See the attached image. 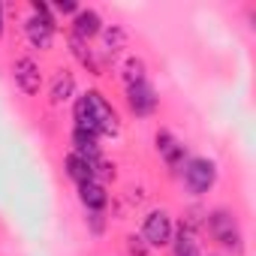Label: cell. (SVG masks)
<instances>
[{
	"mask_svg": "<svg viewBox=\"0 0 256 256\" xmlns=\"http://www.w3.org/2000/svg\"><path fill=\"white\" fill-rule=\"evenodd\" d=\"M142 238L148 247H166L172 244V217L166 211H151L142 226Z\"/></svg>",
	"mask_w": 256,
	"mask_h": 256,
	"instance_id": "cell-4",
	"label": "cell"
},
{
	"mask_svg": "<svg viewBox=\"0 0 256 256\" xmlns=\"http://www.w3.org/2000/svg\"><path fill=\"white\" fill-rule=\"evenodd\" d=\"M100 30H102V18H100V12H94V10H78L76 12V18H72V36H78V40H94V36H100Z\"/></svg>",
	"mask_w": 256,
	"mask_h": 256,
	"instance_id": "cell-8",
	"label": "cell"
},
{
	"mask_svg": "<svg viewBox=\"0 0 256 256\" xmlns=\"http://www.w3.org/2000/svg\"><path fill=\"white\" fill-rule=\"evenodd\" d=\"M70 46H72V54L82 60V66H88L94 76H100V64H96L94 52L88 48V42H84V40H78V36H72V40H70Z\"/></svg>",
	"mask_w": 256,
	"mask_h": 256,
	"instance_id": "cell-17",
	"label": "cell"
},
{
	"mask_svg": "<svg viewBox=\"0 0 256 256\" xmlns=\"http://www.w3.org/2000/svg\"><path fill=\"white\" fill-rule=\"evenodd\" d=\"M84 100H88L90 118H94V124H96V133H100V136H114V133L120 130V120H118V112L112 108V102H108L100 90H88Z\"/></svg>",
	"mask_w": 256,
	"mask_h": 256,
	"instance_id": "cell-1",
	"label": "cell"
},
{
	"mask_svg": "<svg viewBox=\"0 0 256 256\" xmlns=\"http://www.w3.org/2000/svg\"><path fill=\"white\" fill-rule=\"evenodd\" d=\"M72 154H78V157H84V160H90V163H96L100 160V145H96V136H90V133H82V130H72Z\"/></svg>",
	"mask_w": 256,
	"mask_h": 256,
	"instance_id": "cell-11",
	"label": "cell"
},
{
	"mask_svg": "<svg viewBox=\"0 0 256 256\" xmlns=\"http://www.w3.org/2000/svg\"><path fill=\"white\" fill-rule=\"evenodd\" d=\"M24 30L34 48H48L54 40V16H30Z\"/></svg>",
	"mask_w": 256,
	"mask_h": 256,
	"instance_id": "cell-7",
	"label": "cell"
},
{
	"mask_svg": "<svg viewBox=\"0 0 256 256\" xmlns=\"http://www.w3.org/2000/svg\"><path fill=\"white\" fill-rule=\"evenodd\" d=\"M12 76H16V84H18L28 96H34V94L40 90V84H42V72H40V66H36L34 58H18L16 66H12Z\"/></svg>",
	"mask_w": 256,
	"mask_h": 256,
	"instance_id": "cell-6",
	"label": "cell"
},
{
	"mask_svg": "<svg viewBox=\"0 0 256 256\" xmlns=\"http://www.w3.org/2000/svg\"><path fill=\"white\" fill-rule=\"evenodd\" d=\"M100 34H102V46H106V54H108V58H114L120 48H126V34H124V28L112 24V28H102Z\"/></svg>",
	"mask_w": 256,
	"mask_h": 256,
	"instance_id": "cell-15",
	"label": "cell"
},
{
	"mask_svg": "<svg viewBox=\"0 0 256 256\" xmlns=\"http://www.w3.org/2000/svg\"><path fill=\"white\" fill-rule=\"evenodd\" d=\"M54 10L64 12V16H76V12H78V4H72V0H58Z\"/></svg>",
	"mask_w": 256,
	"mask_h": 256,
	"instance_id": "cell-20",
	"label": "cell"
},
{
	"mask_svg": "<svg viewBox=\"0 0 256 256\" xmlns=\"http://www.w3.org/2000/svg\"><path fill=\"white\" fill-rule=\"evenodd\" d=\"M126 102H130L133 114H139V118H148V114H154V112H157V102H160V96H157V90H154L148 82H142V84L126 88Z\"/></svg>",
	"mask_w": 256,
	"mask_h": 256,
	"instance_id": "cell-5",
	"label": "cell"
},
{
	"mask_svg": "<svg viewBox=\"0 0 256 256\" xmlns=\"http://www.w3.org/2000/svg\"><path fill=\"white\" fill-rule=\"evenodd\" d=\"M126 250H130L133 256H148V244H145V238H139V235H130V238H126Z\"/></svg>",
	"mask_w": 256,
	"mask_h": 256,
	"instance_id": "cell-19",
	"label": "cell"
},
{
	"mask_svg": "<svg viewBox=\"0 0 256 256\" xmlns=\"http://www.w3.org/2000/svg\"><path fill=\"white\" fill-rule=\"evenodd\" d=\"M78 199H82V205H84L88 211H102L106 202H108L106 187H102L100 181H84V184H78Z\"/></svg>",
	"mask_w": 256,
	"mask_h": 256,
	"instance_id": "cell-10",
	"label": "cell"
},
{
	"mask_svg": "<svg viewBox=\"0 0 256 256\" xmlns=\"http://www.w3.org/2000/svg\"><path fill=\"white\" fill-rule=\"evenodd\" d=\"M0 34H4V6H0Z\"/></svg>",
	"mask_w": 256,
	"mask_h": 256,
	"instance_id": "cell-22",
	"label": "cell"
},
{
	"mask_svg": "<svg viewBox=\"0 0 256 256\" xmlns=\"http://www.w3.org/2000/svg\"><path fill=\"white\" fill-rule=\"evenodd\" d=\"M214 181H217V166H214L211 160H205V157L187 160V166H184V184H187V190H190L193 196L208 193V190L214 187Z\"/></svg>",
	"mask_w": 256,
	"mask_h": 256,
	"instance_id": "cell-2",
	"label": "cell"
},
{
	"mask_svg": "<svg viewBox=\"0 0 256 256\" xmlns=\"http://www.w3.org/2000/svg\"><path fill=\"white\" fill-rule=\"evenodd\" d=\"M175 256H199V241H196V232L181 226L178 235H175Z\"/></svg>",
	"mask_w": 256,
	"mask_h": 256,
	"instance_id": "cell-13",
	"label": "cell"
},
{
	"mask_svg": "<svg viewBox=\"0 0 256 256\" xmlns=\"http://www.w3.org/2000/svg\"><path fill=\"white\" fill-rule=\"evenodd\" d=\"M157 151H160V157L166 160V166H181L184 163V145L169 133V130H160L157 133Z\"/></svg>",
	"mask_w": 256,
	"mask_h": 256,
	"instance_id": "cell-9",
	"label": "cell"
},
{
	"mask_svg": "<svg viewBox=\"0 0 256 256\" xmlns=\"http://www.w3.org/2000/svg\"><path fill=\"white\" fill-rule=\"evenodd\" d=\"M72 90H76V78H72L70 72H60V76L54 78V84H52V102H54V106L66 102V100L72 96Z\"/></svg>",
	"mask_w": 256,
	"mask_h": 256,
	"instance_id": "cell-16",
	"label": "cell"
},
{
	"mask_svg": "<svg viewBox=\"0 0 256 256\" xmlns=\"http://www.w3.org/2000/svg\"><path fill=\"white\" fill-rule=\"evenodd\" d=\"M124 82H126V88L148 82L145 78V60L142 58H126V64H124Z\"/></svg>",
	"mask_w": 256,
	"mask_h": 256,
	"instance_id": "cell-18",
	"label": "cell"
},
{
	"mask_svg": "<svg viewBox=\"0 0 256 256\" xmlns=\"http://www.w3.org/2000/svg\"><path fill=\"white\" fill-rule=\"evenodd\" d=\"M208 232L214 235V241H220L226 250H241V232H238V223L229 211H211L208 214Z\"/></svg>",
	"mask_w": 256,
	"mask_h": 256,
	"instance_id": "cell-3",
	"label": "cell"
},
{
	"mask_svg": "<svg viewBox=\"0 0 256 256\" xmlns=\"http://www.w3.org/2000/svg\"><path fill=\"white\" fill-rule=\"evenodd\" d=\"M64 166H66V175H70L76 184L94 181V163H90V160H84V157H78V154H70V157L64 160Z\"/></svg>",
	"mask_w": 256,
	"mask_h": 256,
	"instance_id": "cell-12",
	"label": "cell"
},
{
	"mask_svg": "<svg viewBox=\"0 0 256 256\" xmlns=\"http://www.w3.org/2000/svg\"><path fill=\"white\" fill-rule=\"evenodd\" d=\"M90 229H94V232H102V214H100V211L90 214Z\"/></svg>",
	"mask_w": 256,
	"mask_h": 256,
	"instance_id": "cell-21",
	"label": "cell"
},
{
	"mask_svg": "<svg viewBox=\"0 0 256 256\" xmlns=\"http://www.w3.org/2000/svg\"><path fill=\"white\" fill-rule=\"evenodd\" d=\"M72 114H76V130H82V133H90V136H96V139H100V133H96V124H94V118H90V108H88V100H84V96H78V100H76V108H72Z\"/></svg>",
	"mask_w": 256,
	"mask_h": 256,
	"instance_id": "cell-14",
	"label": "cell"
}]
</instances>
